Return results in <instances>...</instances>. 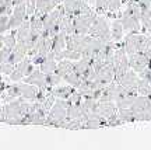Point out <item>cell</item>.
Segmentation results:
<instances>
[{
    "instance_id": "11",
    "label": "cell",
    "mask_w": 151,
    "mask_h": 150,
    "mask_svg": "<svg viewBox=\"0 0 151 150\" xmlns=\"http://www.w3.org/2000/svg\"><path fill=\"white\" fill-rule=\"evenodd\" d=\"M20 86V90H21V96L24 98H28V100H34V98H37L38 97V90L35 86L32 84H18Z\"/></svg>"
},
{
    "instance_id": "15",
    "label": "cell",
    "mask_w": 151,
    "mask_h": 150,
    "mask_svg": "<svg viewBox=\"0 0 151 150\" xmlns=\"http://www.w3.org/2000/svg\"><path fill=\"white\" fill-rule=\"evenodd\" d=\"M118 118L122 121V122H132V121H136L134 119V114L130 108H119L118 109Z\"/></svg>"
},
{
    "instance_id": "12",
    "label": "cell",
    "mask_w": 151,
    "mask_h": 150,
    "mask_svg": "<svg viewBox=\"0 0 151 150\" xmlns=\"http://www.w3.org/2000/svg\"><path fill=\"white\" fill-rule=\"evenodd\" d=\"M73 70H74V66H73L71 62L62 59V60H59V63H58V67H56V72H55V73H58L59 76H62V79H63L66 75L71 73Z\"/></svg>"
},
{
    "instance_id": "1",
    "label": "cell",
    "mask_w": 151,
    "mask_h": 150,
    "mask_svg": "<svg viewBox=\"0 0 151 150\" xmlns=\"http://www.w3.org/2000/svg\"><path fill=\"white\" fill-rule=\"evenodd\" d=\"M88 34L94 38H98L104 42H109L112 39L111 35V28H109L108 22L104 17H95V20L92 21L91 27L88 30Z\"/></svg>"
},
{
    "instance_id": "4",
    "label": "cell",
    "mask_w": 151,
    "mask_h": 150,
    "mask_svg": "<svg viewBox=\"0 0 151 150\" xmlns=\"http://www.w3.org/2000/svg\"><path fill=\"white\" fill-rule=\"evenodd\" d=\"M150 63H151V58H148L143 52H136V54L129 55V66L137 73H140L141 70L150 67Z\"/></svg>"
},
{
    "instance_id": "23",
    "label": "cell",
    "mask_w": 151,
    "mask_h": 150,
    "mask_svg": "<svg viewBox=\"0 0 151 150\" xmlns=\"http://www.w3.org/2000/svg\"><path fill=\"white\" fill-rule=\"evenodd\" d=\"M123 1H124V3H126V1H127V0H122V3H123Z\"/></svg>"
},
{
    "instance_id": "20",
    "label": "cell",
    "mask_w": 151,
    "mask_h": 150,
    "mask_svg": "<svg viewBox=\"0 0 151 150\" xmlns=\"http://www.w3.org/2000/svg\"><path fill=\"white\" fill-rule=\"evenodd\" d=\"M95 4H97L98 11H106L108 10V0H95Z\"/></svg>"
},
{
    "instance_id": "18",
    "label": "cell",
    "mask_w": 151,
    "mask_h": 150,
    "mask_svg": "<svg viewBox=\"0 0 151 150\" xmlns=\"http://www.w3.org/2000/svg\"><path fill=\"white\" fill-rule=\"evenodd\" d=\"M45 80H46V86H56L60 83L62 76H59L58 73H49V75H45Z\"/></svg>"
},
{
    "instance_id": "17",
    "label": "cell",
    "mask_w": 151,
    "mask_h": 150,
    "mask_svg": "<svg viewBox=\"0 0 151 150\" xmlns=\"http://www.w3.org/2000/svg\"><path fill=\"white\" fill-rule=\"evenodd\" d=\"M31 34V24L29 22H21V27L18 28V41H25L28 35Z\"/></svg>"
},
{
    "instance_id": "21",
    "label": "cell",
    "mask_w": 151,
    "mask_h": 150,
    "mask_svg": "<svg viewBox=\"0 0 151 150\" xmlns=\"http://www.w3.org/2000/svg\"><path fill=\"white\" fill-rule=\"evenodd\" d=\"M0 72H3V73H11V72H13V64L9 63V62H6L4 64L0 66Z\"/></svg>"
},
{
    "instance_id": "13",
    "label": "cell",
    "mask_w": 151,
    "mask_h": 150,
    "mask_svg": "<svg viewBox=\"0 0 151 150\" xmlns=\"http://www.w3.org/2000/svg\"><path fill=\"white\" fill-rule=\"evenodd\" d=\"M55 97H59V98H63V100H67L69 97L74 93V87L73 86H62V87H56L55 90L50 91Z\"/></svg>"
},
{
    "instance_id": "9",
    "label": "cell",
    "mask_w": 151,
    "mask_h": 150,
    "mask_svg": "<svg viewBox=\"0 0 151 150\" xmlns=\"http://www.w3.org/2000/svg\"><path fill=\"white\" fill-rule=\"evenodd\" d=\"M66 38H67V34L63 31H59L56 35H53V42H52V51L53 52L63 51V48L66 46Z\"/></svg>"
},
{
    "instance_id": "10",
    "label": "cell",
    "mask_w": 151,
    "mask_h": 150,
    "mask_svg": "<svg viewBox=\"0 0 151 150\" xmlns=\"http://www.w3.org/2000/svg\"><path fill=\"white\" fill-rule=\"evenodd\" d=\"M29 64H31V62H29L28 59L22 60L21 63L16 67V70L13 72V75H11V80H20L22 76H27V70H28V67H29Z\"/></svg>"
},
{
    "instance_id": "16",
    "label": "cell",
    "mask_w": 151,
    "mask_h": 150,
    "mask_svg": "<svg viewBox=\"0 0 151 150\" xmlns=\"http://www.w3.org/2000/svg\"><path fill=\"white\" fill-rule=\"evenodd\" d=\"M151 93V83L147 81L146 79H139V84H137V94L139 96H150Z\"/></svg>"
},
{
    "instance_id": "6",
    "label": "cell",
    "mask_w": 151,
    "mask_h": 150,
    "mask_svg": "<svg viewBox=\"0 0 151 150\" xmlns=\"http://www.w3.org/2000/svg\"><path fill=\"white\" fill-rule=\"evenodd\" d=\"M120 21H122L123 30H127V31H130V32H139V28H140V20H139V18L123 13Z\"/></svg>"
},
{
    "instance_id": "25",
    "label": "cell",
    "mask_w": 151,
    "mask_h": 150,
    "mask_svg": "<svg viewBox=\"0 0 151 150\" xmlns=\"http://www.w3.org/2000/svg\"><path fill=\"white\" fill-rule=\"evenodd\" d=\"M150 96H151V93H150Z\"/></svg>"
},
{
    "instance_id": "24",
    "label": "cell",
    "mask_w": 151,
    "mask_h": 150,
    "mask_svg": "<svg viewBox=\"0 0 151 150\" xmlns=\"http://www.w3.org/2000/svg\"><path fill=\"white\" fill-rule=\"evenodd\" d=\"M150 67H151V63H150Z\"/></svg>"
},
{
    "instance_id": "14",
    "label": "cell",
    "mask_w": 151,
    "mask_h": 150,
    "mask_svg": "<svg viewBox=\"0 0 151 150\" xmlns=\"http://www.w3.org/2000/svg\"><path fill=\"white\" fill-rule=\"evenodd\" d=\"M111 35H112L113 41H120L122 37H123V25H122V21L120 20H115L112 22V28H111Z\"/></svg>"
},
{
    "instance_id": "8",
    "label": "cell",
    "mask_w": 151,
    "mask_h": 150,
    "mask_svg": "<svg viewBox=\"0 0 151 150\" xmlns=\"http://www.w3.org/2000/svg\"><path fill=\"white\" fill-rule=\"evenodd\" d=\"M25 81L29 83V84H35V86H38L39 88H46V87H48L46 86V80H45V73L39 72V70L32 72L31 76L25 79Z\"/></svg>"
},
{
    "instance_id": "7",
    "label": "cell",
    "mask_w": 151,
    "mask_h": 150,
    "mask_svg": "<svg viewBox=\"0 0 151 150\" xmlns=\"http://www.w3.org/2000/svg\"><path fill=\"white\" fill-rule=\"evenodd\" d=\"M83 4H84L83 0H65L63 7H65V10H66V14L76 17L80 14V10H81V7H83Z\"/></svg>"
},
{
    "instance_id": "5",
    "label": "cell",
    "mask_w": 151,
    "mask_h": 150,
    "mask_svg": "<svg viewBox=\"0 0 151 150\" xmlns=\"http://www.w3.org/2000/svg\"><path fill=\"white\" fill-rule=\"evenodd\" d=\"M97 112L102 117V118L109 119L113 117L115 114H118V107L115 101H99L97 107Z\"/></svg>"
},
{
    "instance_id": "19",
    "label": "cell",
    "mask_w": 151,
    "mask_h": 150,
    "mask_svg": "<svg viewBox=\"0 0 151 150\" xmlns=\"http://www.w3.org/2000/svg\"><path fill=\"white\" fill-rule=\"evenodd\" d=\"M120 6H122V0H108V10L111 13L118 11Z\"/></svg>"
},
{
    "instance_id": "3",
    "label": "cell",
    "mask_w": 151,
    "mask_h": 150,
    "mask_svg": "<svg viewBox=\"0 0 151 150\" xmlns=\"http://www.w3.org/2000/svg\"><path fill=\"white\" fill-rule=\"evenodd\" d=\"M139 73L134 72V70H127L126 73L118 77L116 79V83H119L120 86H123L126 90L133 91V93H137V84H139Z\"/></svg>"
},
{
    "instance_id": "22",
    "label": "cell",
    "mask_w": 151,
    "mask_h": 150,
    "mask_svg": "<svg viewBox=\"0 0 151 150\" xmlns=\"http://www.w3.org/2000/svg\"><path fill=\"white\" fill-rule=\"evenodd\" d=\"M4 42H6V45H7V48H14V45H16V41H14V38L11 37H7V38H4Z\"/></svg>"
},
{
    "instance_id": "2",
    "label": "cell",
    "mask_w": 151,
    "mask_h": 150,
    "mask_svg": "<svg viewBox=\"0 0 151 150\" xmlns=\"http://www.w3.org/2000/svg\"><path fill=\"white\" fill-rule=\"evenodd\" d=\"M144 39H146V35H143V34H139V32H130L123 41V48H124V51L127 52V55L140 52Z\"/></svg>"
}]
</instances>
